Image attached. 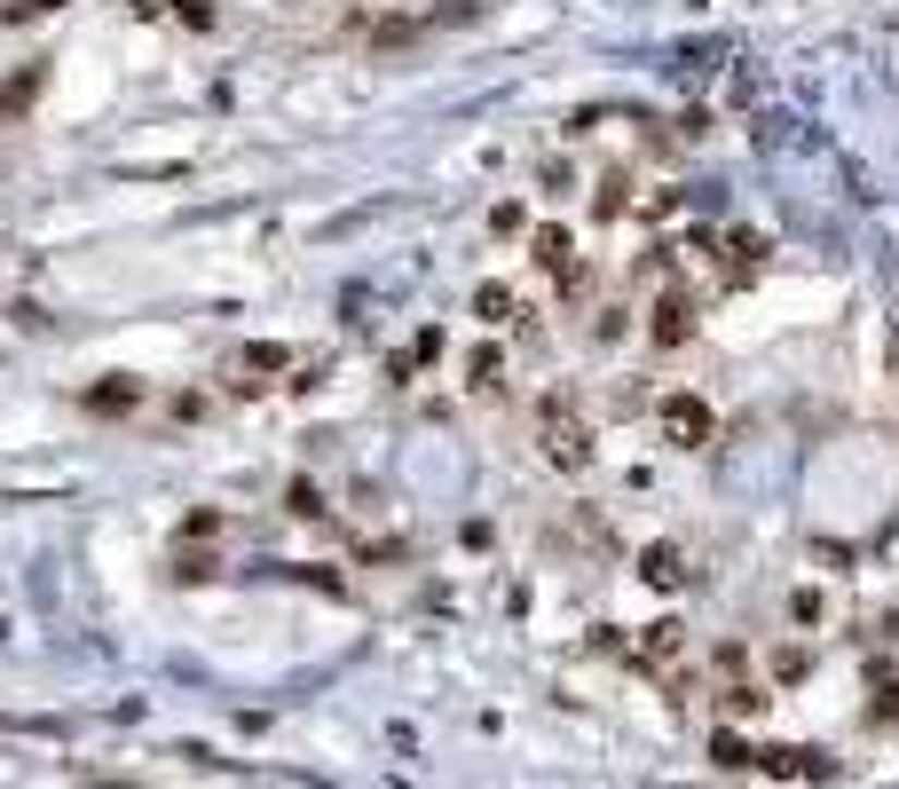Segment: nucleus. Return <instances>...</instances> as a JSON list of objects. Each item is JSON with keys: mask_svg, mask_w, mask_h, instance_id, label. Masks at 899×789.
Listing matches in <instances>:
<instances>
[{"mask_svg": "<svg viewBox=\"0 0 899 789\" xmlns=\"http://www.w3.org/2000/svg\"><path fill=\"white\" fill-rule=\"evenodd\" d=\"M32 95H40V72H16L9 87H0V119H16V111L32 104Z\"/></svg>", "mask_w": 899, "mask_h": 789, "instance_id": "423d86ee", "label": "nucleus"}, {"mask_svg": "<svg viewBox=\"0 0 899 789\" xmlns=\"http://www.w3.org/2000/svg\"><path fill=\"white\" fill-rule=\"evenodd\" d=\"M647 340H655V348H687V340H694V301H687V292H655Z\"/></svg>", "mask_w": 899, "mask_h": 789, "instance_id": "7ed1b4c3", "label": "nucleus"}, {"mask_svg": "<svg viewBox=\"0 0 899 789\" xmlns=\"http://www.w3.org/2000/svg\"><path fill=\"white\" fill-rule=\"evenodd\" d=\"M640 576H647L655 592H671V584H687V561H679V545H647V553H640Z\"/></svg>", "mask_w": 899, "mask_h": 789, "instance_id": "20e7f679", "label": "nucleus"}, {"mask_svg": "<svg viewBox=\"0 0 899 789\" xmlns=\"http://www.w3.org/2000/svg\"><path fill=\"white\" fill-rule=\"evenodd\" d=\"M529 260H537V269H552V277H569V229H537V238H529Z\"/></svg>", "mask_w": 899, "mask_h": 789, "instance_id": "39448f33", "label": "nucleus"}, {"mask_svg": "<svg viewBox=\"0 0 899 789\" xmlns=\"http://www.w3.org/2000/svg\"><path fill=\"white\" fill-rule=\"evenodd\" d=\"M868 718H876V727H899V687H884V703H876Z\"/></svg>", "mask_w": 899, "mask_h": 789, "instance_id": "dca6fc26", "label": "nucleus"}, {"mask_svg": "<svg viewBox=\"0 0 899 789\" xmlns=\"http://www.w3.org/2000/svg\"><path fill=\"white\" fill-rule=\"evenodd\" d=\"M435 16H442V24H458V16H474V0H442Z\"/></svg>", "mask_w": 899, "mask_h": 789, "instance_id": "f3484780", "label": "nucleus"}, {"mask_svg": "<svg viewBox=\"0 0 899 789\" xmlns=\"http://www.w3.org/2000/svg\"><path fill=\"white\" fill-rule=\"evenodd\" d=\"M292 513H300V521H324V506H316V482H292Z\"/></svg>", "mask_w": 899, "mask_h": 789, "instance_id": "9d476101", "label": "nucleus"}, {"mask_svg": "<svg viewBox=\"0 0 899 789\" xmlns=\"http://www.w3.org/2000/svg\"><path fill=\"white\" fill-rule=\"evenodd\" d=\"M655 418H663V435H671L679 450H710V435H718V418H710L703 394H663Z\"/></svg>", "mask_w": 899, "mask_h": 789, "instance_id": "f03ea898", "label": "nucleus"}, {"mask_svg": "<svg viewBox=\"0 0 899 789\" xmlns=\"http://www.w3.org/2000/svg\"><path fill=\"white\" fill-rule=\"evenodd\" d=\"M710 758H718V766H750V750H742L734 735H718V742H710Z\"/></svg>", "mask_w": 899, "mask_h": 789, "instance_id": "9b49d317", "label": "nucleus"}, {"mask_svg": "<svg viewBox=\"0 0 899 789\" xmlns=\"http://www.w3.org/2000/svg\"><path fill=\"white\" fill-rule=\"evenodd\" d=\"M87 403H95V411H126V403H135V387H126V379H111L104 394H87Z\"/></svg>", "mask_w": 899, "mask_h": 789, "instance_id": "1a4fd4ad", "label": "nucleus"}, {"mask_svg": "<svg viewBox=\"0 0 899 789\" xmlns=\"http://www.w3.org/2000/svg\"><path fill=\"white\" fill-rule=\"evenodd\" d=\"M647 655H679V623H671V616L655 623V640H647Z\"/></svg>", "mask_w": 899, "mask_h": 789, "instance_id": "f8f14e48", "label": "nucleus"}, {"mask_svg": "<svg viewBox=\"0 0 899 789\" xmlns=\"http://www.w3.org/2000/svg\"><path fill=\"white\" fill-rule=\"evenodd\" d=\"M537 450H545V466H560V474H584L592 466V435H584L569 387H552L545 403H537Z\"/></svg>", "mask_w": 899, "mask_h": 789, "instance_id": "f257e3e1", "label": "nucleus"}, {"mask_svg": "<svg viewBox=\"0 0 899 789\" xmlns=\"http://www.w3.org/2000/svg\"><path fill=\"white\" fill-rule=\"evenodd\" d=\"M465 372H474V387H497V348H482V355H474Z\"/></svg>", "mask_w": 899, "mask_h": 789, "instance_id": "ddd939ff", "label": "nucleus"}, {"mask_svg": "<svg viewBox=\"0 0 899 789\" xmlns=\"http://www.w3.org/2000/svg\"><path fill=\"white\" fill-rule=\"evenodd\" d=\"M718 703H726V718H757V711H765V695H757V687H726Z\"/></svg>", "mask_w": 899, "mask_h": 789, "instance_id": "0eeeda50", "label": "nucleus"}, {"mask_svg": "<svg viewBox=\"0 0 899 789\" xmlns=\"http://www.w3.org/2000/svg\"><path fill=\"white\" fill-rule=\"evenodd\" d=\"M174 16H182V24H197V32L214 24V9H206V0H174Z\"/></svg>", "mask_w": 899, "mask_h": 789, "instance_id": "2eb2a0df", "label": "nucleus"}, {"mask_svg": "<svg viewBox=\"0 0 899 789\" xmlns=\"http://www.w3.org/2000/svg\"><path fill=\"white\" fill-rule=\"evenodd\" d=\"M474 308H482L489 324H506V308H513V292H506V284H482V292H474Z\"/></svg>", "mask_w": 899, "mask_h": 789, "instance_id": "6e6552de", "label": "nucleus"}, {"mask_svg": "<svg viewBox=\"0 0 899 789\" xmlns=\"http://www.w3.org/2000/svg\"><path fill=\"white\" fill-rule=\"evenodd\" d=\"M56 9H63V0H9V16H16V24H24V16H56Z\"/></svg>", "mask_w": 899, "mask_h": 789, "instance_id": "4468645a", "label": "nucleus"}]
</instances>
